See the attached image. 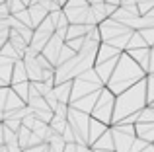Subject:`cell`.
Wrapping results in <instances>:
<instances>
[{
    "instance_id": "1",
    "label": "cell",
    "mask_w": 154,
    "mask_h": 152,
    "mask_svg": "<svg viewBox=\"0 0 154 152\" xmlns=\"http://www.w3.org/2000/svg\"><path fill=\"white\" fill-rule=\"evenodd\" d=\"M146 76L148 74L144 72V68L131 57V55L123 53L119 57V62H117L115 70H113L111 80L107 82L105 88H109L115 96H119V94H123V92H127L129 88H133L135 84L146 80Z\"/></svg>"
},
{
    "instance_id": "2",
    "label": "cell",
    "mask_w": 154,
    "mask_h": 152,
    "mask_svg": "<svg viewBox=\"0 0 154 152\" xmlns=\"http://www.w3.org/2000/svg\"><path fill=\"white\" fill-rule=\"evenodd\" d=\"M144 107H148L146 80L135 84V86L129 88L127 92H123V94L117 96V99H115V115H113V125L121 123L123 119L131 117V115H139Z\"/></svg>"
},
{
    "instance_id": "3",
    "label": "cell",
    "mask_w": 154,
    "mask_h": 152,
    "mask_svg": "<svg viewBox=\"0 0 154 152\" xmlns=\"http://www.w3.org/2000/svg\"><path fill=\"white\" fill-rule=\"evenodd\" d=\"M105 84L102 82V78L98 76V72H96V68L88 70V72H84L82 76H78V78L74 80V86H72V102H78V99L86 98V96L90 94H96V92L103 90Z\"/></svg>"
},
{
    "instance_id": "4",
    "label": "cell",
    "mask_w": 154,
    "mask_h": 152,
    "mask_svg": "<svg viewBox=\"0 0 154 152\" xmlns=\"http://www.w3.org/2000/svg\"><path fill=\"white\" fill-rule=\"evenodd\" d=\"M115 99H117V96L109 88H103L102 94H100L98 103H96L94 111H92V117L105 123L107 127H111L113 125V115H115Z\"/></svg>"
},
{
    "instance_id": "5",
    "label": "cell",
    "mask_w": 154,
    "mask_h": 152,
    "mask_svg": "<svg viewBox=\"0 0 154 152\" xmlns=\"http://www.w3.org/2000/svg\"><path fill=\"white\" fill-rule=\"evenodd\" d=\"M90 121L92 115L82 113V111L70 107L68 111V125L76 135V144H86L88 146V131H90Z\"/></svg>"
},
{
    "instance_id": "6",
    "label": "cell",
    "mask_w": 154,
    "mask_h": 152,
    "mask_svg": "<svg viewBox=\"0 0 154 152\" xmlns=\"http://www.w3.org/2000/svg\"><path fill=\"white\" fill-rule=\"evenodd\" d=\"M113 141H115V152H131L133 142L137 141V127L135 125H113L111 127Z\"/></svg>"
},
{
    "instance_id": "7",
    "label": "cell",
    "mask_w": 154,
    "mask_h": 152,
    "mask_svg": "<svg viewBox=\"0 0 154 152\" xmlns=\"http://www.w3.org/2000/svg\"><path fill=\"white\" fill-rule=\"evenodd\" d=\"M100 31H102V41L109 43L111 39L119 37V35H123V33H129V31H133V29H129L127 26L119 23L117 20L109 18V20H105L103 23H100Z\"/></svg>"
},
{
    "instance_id": "8",
    "label": "cell",
    "mask_w": 154,
    "mask_h": 152,
    "mask_svg": "<svg viewBox=\"0 0 154 152\" xmlns=\"http://www.w3.org/2000/svg\"><path fill=\"white\" fill-rule=\"evenodd\" d=\"M64 39H60L59 35H53L51 37V41L47 43V47L43 49V57L47 59V61H51V65L53 66H57V61H59V55H60V51H63V47H64Z\"/></svg>"
},
{
    "instance_id": "9",
    "label": "cell",
    "mask_w": 154,
    "mask_h": 152,
    "mask_svg": "<svg viewBox=\"0 0 154 152\" xmlns=\"http://www.w3.org/2000/svg\"><path fill=\"white\" fill-rule=\"evenodd\" d=\"M23 65H26L29 82H43V68H41V65L37 62V57L26 53V57H23Z\"/></svg>"
},
{
    "instance_id": "10",
    "label": "cell",
    "mask_w": 154,
    "mask_h": 152,
    "mask_svg": "<svg viewBox=\"0 0 154 152\" xmlns=\"http://www.w3.org/2000/svg\"><path fill=\"white\" fill-rule=\"evenodd\" d=\"M109 129H111V127H107L105 123H102V121H98V119L92 117V121H90V131H88V146L92 148V146H94Z\"/></svg>"
},
{
    "instance_id": "11",
    "label": "cell",
    "mask_w": 154,
    "mask_h": 152,
    "mask_svg": "<svg viewBox=\"0 0 154 152\" xmlns=\"http://www.w3.org/2000/svg\"><path fill=\"white\" fill-rule=\"evenodd\" d=\"M100 94H102V90H100V92H96V94L86 96V98L78 99V102H72V103H70V107H74V109L82 111V113L92 115V111H94L96 103H98V99H100Z\"/></svg>"
},
{
    "instance_id": "12",
    "label": "cell",
    "mask_w": 154,
    "mask_h": 152,
    "mask_svg": "<svg viewBox=\"0 0 154 152\" xmlns=\"http://www.w3.org/2000/svg\"><path fill=\"white\" fill-rule=\"evenodd\" d=\"M121 51L115 49L113 45H109V43H102L100 45V51H98V57H96V65H102V62H107L111 61V59H117L121 57Z\"/></svg>"
},
{
    "instance_id": "13",
    "label": "cell",
    "mask_w": 154,
    "mask_h": 152,
    "mask_svg": "<svg viewBox=\"0 0 154 152\" xmlns=\"http://www.w3.org/2000/svg\"><path fill=\"white\" fill-rule=\"evenodd\" d=\"M117 62H119V57H117V59H111V61H107V62H102V65H96V66H94L96 72H98V76L102 78V82L105 84V86H107V82L111 80L113 70H115Z\"/></svg>"
},
{
    "instance_id": "14",
    "label": "cell",
    "mask_w": 154,
    "mask_h": 152,
    "mask_svg": "<svg viewBox=\"0 0 154 152\" xmlns=\"http://www.w3.org/2000/svg\"><path fill=\"white\" fill-rule=\"evenodd\" d=\"M27 10H29L31 22H33V29H37V27L47 20V16H49V10H47L43 4H31Z\"/></svg>"
},
{
    "instance_id": "15",
    "label": "cell",
    "mask_w": 154,
    "mask_h": 152,
    "mask_svg": "<svg viewBox=\"0 0 154 152\" xmlns=\"http://www.w3.org/2000/svg\"><path fill=\"white\" fill-rule=\"evenodd\" d=\"M129 55H131L133 59H135L137 62H139L140 66L144 68V72L148 74V68H150V53L152 49L150 47H146V49H135V51H127Z\"/></svg>"
},
{
    "instance_id": "16",
    "label": "cell",
    "mask_w": 154,
    "mask_h": 152,
    "mask_svg": "<svg viewBox=\"0 0 154 152\" xmlns=\"http://www.w3.org/2000/svg\"><path fill=\"white\" fill-rule=\"evenodd\" d=\"M14 61L2 57L0 55V80H2L6 86H12V74H14Z\"/></svg>"
},
{
    "instance_id": "17",
    "label": "cell",
    "mask_w": 154,
    "mask_h": 152,
    "mask_svg": "<svg viewBox=\"0 0 154 152\" xmlns=\"http://www.w3.org/2000/svg\"><path fill=\"white\" fill-rule=\"evenodd\" d=\"M72 86H74V82H64V84H57V86H55V96H57V99H59V103H66V105H70Z\"/></svg>"
},
{
    "instance_id": "18",
    "label": "cell",
    "mask_w": 154,
    "mask_h": 152,
    "mask_svg": "<svg viewBox=\"0 0 154 152\" xmlns=\"http://www.w3.org/2000/svg\"><path fill=\"white\" fill-rule=\"evenodd\" d=\"M96 152H115V141H113V133L111 129L107 131V133L103 135L102 138H100L98 142H96L94 146H92Z\"/></svg>"
},
{
    "instance_id": "19",
    "label": "cell",
    "mask_w": 154,
    "mask_h": 152,
    "mask_svg": "<svg viewBox=\"0 0 154 152\" xmlns=\"http://www.w3.org/2000/svg\"><path fill=\"white\" fill-rule=\"evenodd\" d=\"M137 137L154 144V123H137Z\"/></svg>"
},
{
    "instance_id": "20",
    "label": "cell",
    "mask_w": 154,
    "mask_h": 152,
    "mask_svg": "<svg viewBox=\"0 0 154 152\" xmlns=\"http://www.w3.org/2000/svg\"><path fill=\"white\" fill-rule=\"evenodd\" d=\"M23 82H29V76H27L26 65H23V61H16L14 74H12V86H16V84H23Z\"/></svg>"
},
{
    "instance_id": "21",
    "label": "cell",
    "mask_w": 154,
    "mask_h": 152,
    "mask_svg": "<svg viewBox=\"0 0 154 152\" xmlns=\"http://www.w3.org/2000/svg\"><path fill=\"white\" fill-rule=\"evenodd\" d=\"M26 105L27 103L10 88V94H8V99H6V109L4 111H18V109H22V107H26Z\"/></svg>"
},
{
    "instance_id": "22",
    "label": "cell",
    "mask_w": 154,
    "mask_h": 152,
    "mask_svg": "<svg viewBox=\"0 0 154 152\" xmlns=\"http://www.w3.org/2000/svg\"><path fill=\"white\" fill-rule=\"evenodd\" d=\"M88 31H90V26H76V23H70L68 33H66V41H72V39H78V37H86Z\"/></svg>"
},
{
    "instance_id": "23",
    "label": "cell",
    "mask_w": 154,
    "mask_h": 152,
    "mask_svg": "<svg viewBox=\"0 0 154 152\" xmlns=\"http://www.w3.org/2000/svg\"><path fill=\"white\" fill-rule=\"evenodd\" d=\"M148 47V43H146V39L143 37V33L140 31H135L133 33V37H131V41H129V47H127V51H135V49H146ZM125 51V53H127Z\"/></svg>"
},
{
    "instance_id": "24",
    "label": "cell",
    "mask_w": 154,
    "mask_h": 152,
    "mask_svg": "<svg viewBox=\"0 0 154 152\" xmlns=\"http://www.w3.org/2000/svg\"><path fill=\"white\" fill-rule=\"evenodd\" d=\"M0 55H2V57H6V59H10V61H22V55L18 53V51L14 49V45H12L10 41L6 43V45L2 47V49H0Z\"/></svg>"
},
{
    "instance_id": "25",
    "label": "cell",
    "mask_w": 154,
    "mask_h": 152,
    "mask_svg": "<svg viewBox=\"0 0 154 152\" xmlns=\"http://www.w3.org/2000/svg\"><path fill=\"white\" fill-rule=\"evenodd\" d=\"M76 51L74 49H70V47L64 43V47H63V51H60V55H59V61H57V66H60V65H64V62H68V61H72V59L76 57ZM55 66V68H57Z\"/></svg>"
},
{
    "instance_id": "26",
    "label": "cell",
    "mask_w": 154,
    "mask_h": 152,
    "mask_svg": "<svg viewBox=\"0 0 154 152\" xmlns=\"http://www.w3.org/2000/svg\"><path fill=\"white\" fill-rule=\"evenodd\" d=\"M49 125H51V129L55 131V133L63 135L64 131H66V127H68V119H64V117H59V115H55V117H53V121L49 123Z\"/></svg>"
},
{
    "instance_id": "27",
    "label": "cell",
    "mask_w": 154,
    "mask_h": 152,
    "mask_svg": "<svg viewBox=\"0 0 154 152\" xmlns=\"http://www.w3.org/2000/svg\"><path fill=\"white\" fill-rule=\"evenodd\" d=\"M31 133H33V131H29L27 127H22V129H20V133H18V142H20V146H22V150H27V148H29Z\"/></svg>"
},
{
    "instance_id": "28",
    "label": "cell",
    "mask_w": 154,
    "mask_h": 152,
    "mask_svg": "<svg viewBox=\"0 0 154 152\" xmlns=\"http://www.w3.org/2000/svg\"><path fill=\"white\" fill-rule=\"evenodd\" d=\"M27 105L31 107V111H53L45 98H35V99H31Z\"/></svg>"
},
{
    "instance_id": "29",
    "label": "cell",
    "mask_w": 154,
    "mask_h": 152,
    "mask_svg": "<svg viewBox=\"0 0 154 152\" xmlns=\"http://www.w3.org/2000/svg\"><path fill=\"white\" fill-rule=\"evenodd\" d=\"M29 84H31V82H23V84H16V86H10V88L23 99V102L27 103V98H29Z\"/></svg>"
},
{
    "instance_id": "30",
    "label": "cell",
    "mask_w": 154,
    "mask_h": 152,
    "mask_svg": "<svg viewBox=\"0 0 154 152\" xmlns=\"http://www.w3.org/2000/svg\"><path fill=\"white\" fill-rule=\"evenodd\" d=\"M6 4H8V8H10L12 16H18V14H22L23 10H27V6L22 0H6Z\"/></svg>"
},
{
    "instance_id": "31",
    "label": "cell",
    "mask_w": 154,
    "mask_h": 152,
    "mask_svg": "<svg viewBox=\"0 0 154 152\" xmlns=\"http://www.w3.org/2000/svg\"><path fill=\"white\" fill-rule=\"evenodd\" d=\"M146 96H148V105L154 103V74L146 76Z\"/></svg>"
},
{
    "instance_id": "32",
    "label": "cell",
    "mask_w": 154,
    "mask_h": 152,
    "mask_svg": "<svg viewBox=\"0 0 154 152\" xmlns=\"http://www.w3.org/2000/svg\"><path fill=\"white\" fill-rule=\"evenodd\" d=\"M90 2L88 0H68L64 4V10H76V8H88Z\"/></svg>"
},
{
    "instance_id": "33",
    "label": "cell",
    "mask_w": 154,
    "mask_h": 152,
    "mask_svg": "<svg viewBox=\"0 0 154 152\" xmlns=\"http://www.w3.org/2000/svg\"><path fill=\"white\" fill-rule=\"evenodd\" d=\"M12 142H18V133H14L12 129H8V127L4 125V146L12 144Z\"/></svg>"
},
{
    "instance_id": "34",
    "label": "cell",
    "mask_w": 154,
    "mask_h": 152,
    "mask_svg": "<svg viewBox=\"0 0 154 152\" xmlns=\"http://www.w3.org/2000/svg\"><path fill=\"white\" fill-rule=\"evenodd\" d=\"M4 125H6L8 129H12L14 133H20V129L23 127V121H20V119H6Z\"/></svg>"
},
{
    "instance_id": "35",
    "label": "cell",
    "mask_w": 154,
    "mask_h": 152,
    "mask_svg": "<svg viewBox=\"0 0 154 152\" xmlns=\"http://www.w3.org/2000/svg\"><path fill=\"white\" fill-rule=\"evenodd\" d=\"M148 146H150V142H146V141L137 137V141L133 142V146H131V152H143L144 148H148Z\"/></svg>"
},
{
    "instance_id": "36",
    "label": "cell",
    "mask_w": 154,
    "mask_h": 152,
    "mask_svg": "<svg viewBox=\"0 0 154 152\" xmlns=\"http://www.w3.org/2000/svg\"><path fill=\"white\" fill-rule=\"evenodd\" d=\"M16 18L20 20V22L23 23V26H27V27H31L33 29V22H31V16H29V10H23L22 14H18Z\"/></svg>"
},
{
    "instance_id": "37",
    "label": "cell",
    "mask_w": 154,
    "mask_h": 152,
    "mask_svg": "<svg viewBox=\"0 0 154 152\" xmlns=\"http://www.w3.org/2000/svg\"><path fill=\"white\" fill-rule=\"evenodd\" d=\"M84 43H86V37H78V39H72V41H66V45L70 47V49H74L76 53H80V49L84 47Z\"/></svg>"
},
{
    "instance_id": "38",
    "label": "cell",
    "mask_w": 154,
    "mask_h": 152,
    "mask_svg": "<svg viewBox=\"0 0 154 152\" xmlns=\"http://www.w3.org/2000/svg\"><path fill=\"white\" fill-rule=\"evenodd\" d=\"M8 94H10V86H8V88H0V111H2V113H4V109H6Z\"/></svg>"
},
{
    "instance_id": "39",
    "label": "cell",
    "mask_w": 154,
    "mask_h": 152,
    "mask_svg": "<svg viewBox=\"0 0 154 152\" xmlns=\"http://www.w3.org/2000/svg\"><path fill=\"white\" fill-rule=\"evenodd\" d=\"M140 33H143V37L146 39V43H148V47H154V27H150V29H143L140 31Z\"/></svg>"
},
{
    "instance_id": "40",
    "label": "cell",
    "mask_w": 154,
    "mask_h": 152,
    "mask_svg": "<svg viewBox=\"0 0 154 152\" xmlns=\"http://www.w3.org/2000/svg\"><path fill=\"white\" fill-rule=\"evenodd\" d=\"M45 99H47V103H49V107H51L53 111H55L57 107H59V99H57V96H55V90L49 92V94L45 96Z\"/></svg>"
},
{
    "instance_id": "41",
    "label": "cell",
    "mask_w": 154,
    "mask_h": 152,
    "mask_svg": "<svg viewBox=\"0 0 154 152\" xmlns=\"http://www.w3.org/2000/svg\"><path fill=\"white\" fill-rule=\"evenodd\" d=\"M37 62L41 65V68H43V70H47V68H55V66L51 65V61H47L43 55H39V57H37Z\"/></svg>"
},
{
    "instance_id": "42",
    "label": "cell",
    "mask_w": 154,
    "mask_h": 152,
    "mask_svg": "<svg viewBox=\"0 0 154 152\" xmlns=\"http://www.w3.org/2000/svg\"><path fill=\"white\" fill-rule=\"evenodd\" d=\"M10 8H8V4H0V20H8L10 18Z\"/></svg>"
},
{
    "instance_id": "43",
    "label": "cell",
    "mask_w": 154,
    "mask_h": 152,
    "mask_svg": "<svg viewBox=\"0 0 154 152\" xmlns=\"http://www.w3.org/2000/svg\"><path fill=\"white\" fill-rule=\"evenodd\" d=\"M23 152H49V144H41V146H33V148H27Z\"/></svg>"
},
{
    "instance_id": "44",
    "label": "cell",
    "mask_w": 154,
    "mask_h": 152,
    "mask_svg": "<svg viewBox=\"0 0 154 152\" xmlns=\"http://www.w3.org/2000/svg\"><path fill=\"white\" fill-rule=\"evenodd\" d=\"M64 152H78V144H76V142H70V144H66Z\"/></svg>"
},
{
    "instance_id": "45",
    "label": "cell",
    "mask_w": 154,
    "mask_h": 152,
    "mask_svg": "<svg viewBox=\"0 0 154 152\" xmlns=\"http://www.w3.org/2000/svg\"><path fill=\"white\" fill-rule=\"evenodd\" d=\"M105 4H111V6H119L121 8V0H105Z\"/></svg>"
},
{
    "instance_id": "46",
    "label": "cell",
    "mask_w": 154,
    "mask_h": 152,
    "mask_svg": "<svg viewBox=\"0 0 154 152\" xmlns=\"http://www.w3.org/2000/svg\"><path fill=\"white\" fill-rule=\"evenodd\" d=\"M0 144L4 146V123L0 125Z\"/></svg>"
},
{
    "instance_id": "47",
    "label": "cell",
    "mask_w": 154,
    "mask_h": 152,
    "mask_svg": "<svg viewBox=\"0 0 154 152\" xmlns=\"http://www.w3.org/2000/svg\"><path fill=\"white\" fill-rule=\"evenodd\" d=\"M143 152H154V144H150V146H148V148H144Z\"/></svg>"
},
{
    "instance_id": "48",
    "label": "cell",
    "mask_w": 154,
    "mask_h": 152,
    "mask_svg": "<svg viewBox=\"0 0 154 152\" xmlns=\"http://www.w3.org/2000/svg\"><path fill=\"white\" fill-rule=\"evenodd\" d=\"M22 2H23V4H26V6H27V8H29V4H31V0H22Z\"/></svg>"
},
{
    "instance_id": "49",
    "label": "cell",
    "mask_w": 154,
    "mask_h": 152,
    "mask_svg": "<svg viewBox=\"0 0 154 152\" xmlns=\"http://www.w3.org/2000/svg\"><path fill=\"white\" fill-rule=\"evenodd\" d=\"M66 2H68V0H59V4H60L63 8H64V4H66Z\"/></svg>"
},
{
    "instance_id": "50",
    "label": "cell",
    "mask_w": 154,
    "mask_h": 152,
    "mask_svg": "<svg viewBox=\"0 0 154 152\" xmlns=\"http://www.w3.org/2000/svg\"><path fill=\"white\" fill-rule=\"evenodd\" d=\"M0 152H8V148H6V146H2V150H0Z\"/></svg>"
},
{
    "instance_id": "51",
    "label": "cell",
    "mask_w": 154,
    "mask_h": 152,
    "mask_svg": "<svg viewBox=\"0 0 154 152\" xmlns=\"http://www.w3.org/2000/svg\"><path fill=\"white\" fill-rule=\"evenodd\" d=\"M0 4H6V0H0Z\"/></svg>"
},
{
    "instance_id": "52",
    "label": "cell",
    "mask_w": 154,
    "mask_h": 152,
    "mask_svg": "<svg viewBox=\"0 0 154 152\" xmlns=\"http://www.w3.org/2000/svg\"><path fill=\"white\" fill-rule=\"evenodd\" d=\"M88 2H90V4H92V0H88Z\"/></svg>"
},
{
    "instance_id": "53",
    "label": "cell",
    "mask_w": 154,
    "mask_h": 152,
    "mask_svg": "<svg viewBox=\"0 0 154 152\" xmlns=\"http://www.w3.org/2000/svg\"><path fill=\"white\" fill-rule=\"evenodd\" d=\"M152 107H154V103H152Z\"/></svg>"
},
{
    "instance_id": "54",
    "label": "cell",
    "mask_w": 154,
    "mask_h": 152,
    "mask_svg": "<svg viewBox=\"0 0 154 152\" xmlns=\"http://www.w3.org/2000/svg\"><path fill=\"white\" fill-rule=\"evenodd\" d=\"M152 49H154V47H152Z\"/></svg>"
}]
</instances>
